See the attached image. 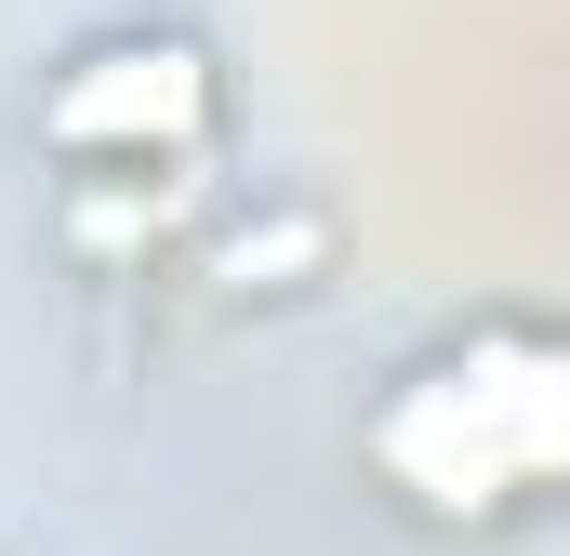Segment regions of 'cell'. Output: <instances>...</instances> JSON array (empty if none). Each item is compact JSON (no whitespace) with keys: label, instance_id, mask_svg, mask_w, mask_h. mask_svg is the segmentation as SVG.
Returning a JSON list of instances; mask_svg holds the SVG:
<instances>
[{"label":"cell","instance_id":"1","mask_svg":"<svg viewBox=\"0 0 570 556\" xmlns=\"http://www.w3.org/2000/svg\"><path fill=\"white\" fill-rule=\"evenodd\" d=\"M358 450L438 530H491V517L544 504L558 464H570V358H558V331L478 318L464 345H438V358H412L385 385V411H372Z\"/></svg>","mask_w":570,"mask_h":556},{"label":"cell","instance_id":"2","mask_svg":"<svg viewBox=\"0 0 570 556\" xmlns=\"http://www.w3.org/2000/svg\"><path fill=\"white\" fill-rule=\"evenodd\" d=\"M213 107H226V80H213V53L186 27H120V40H94V53L53 67L40 133L67 159H186L213 133Z\"/></svg>","mask_w":570,"mask_h":556}]
</instances>
